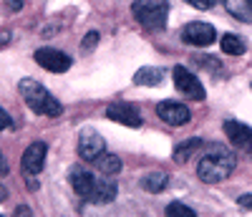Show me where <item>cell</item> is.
<instances>
[{
  "label": "cell",
  "mask_w": 252,
  "mask_h": 217,
  "mask_svg": "<svg viewBox=\"0 0 252 217\" xmlns=\"http://www.w3.org/2000/svg\"><path fill=\"white\" fill-rule=\"evenodd\" d=\"M235 169V157L232 151L224 149L222 144H209L204 146V154L197 162V177L207 184L224 182Z\"/></svg>",
  "instance_id": "1"
},
{
  "label": "cell",
  "mask_w": 252,
  "mask_h": 217,
  "mask_svg": "<svg viewBox=\"0 0 252 217\" xmlns=\"http://www.w3.org/2000/svg\"><path fill=\"white\" fill-rule=\"evenodd\" d=\"M18 91H20V96H23V101L28 104L31 111H35L40 116H51V119L61 116L63 106L56 101V96L46 89V86H40L38 81L23 78V81H20V86H18Z\"/></svg>",
  "instance_id": "2"
},
{
  "label": "cell",
  "mask_w": 252,
  "mask_h": 217,
  "mask_svg": "<svg viewBox=\"0 0 252 217\" xmlns=\"http://www.w3.org/2000/svg\"><path fill=\"white\" fill-rule=\"evenodd\" d=\"M131 13L146 31H161L166 26L169 3L166 0H134Z\"/></svg>",
  "instance_id": "3"
},
{
  "label": "cell",
  "mask_w": 252,
  "mask_h": 217,
  "mask_svg": "<svg viewBox=\"0 0 252 217\" xmlns=\"http://www.w3.org/2000/svg\"><path fill=\"white\" fill-rule=\"evenodd\" d=\"M35 61H38L40 69H46V71H51V73H63V71L71 69V56L63 53V51H56V48H51V46L38 48V51H35Z\"/></svg>",
  "instance_id": "4"
},
{
  "label": "cell",
  "mask_w": 252,
  "mask_h": 217,
  "mask_svg": "<svg viewBox=\"0 0 252 217\" xmlns=\"http://www.w3.org/2000/svg\"><path fill=\"white\" fill-rule=\"evenodd\" d=\"M172 76H174L177 91H182L184 96L194 99V101H202V99H204V86L199 83V78H197L192 71H187L184 66H177V69L172 71Z\"/></svg>",
  "instance_id": "5"
},
{
  "label": "cell",
  "mask_w": 252,
  "mask_h": 217,
  "mask_svg": "<svg viewBox=\"0 0 252 217\" xmlns=\"http://www.w3.org/2000/svg\"><path fill=\"white\" fill-rule=\"evenodd\" d=\"M224 134H227L229 142L242 151V154H247L252 159V129L247 124L229 119V121H224Z\"/></svg>",
  "instance_id": "6"
},
{
  "label": "cell",
  "mask_w": 252,
  "mask_h": 217,
  "mask_svg": "<svg viewBox=\"0 0 252 217\" xmlns=\"http://www.w3.org/2000/svg\"><path fill=\"white\" fill-rule=\"evenodd\" d=\"M103 139L101 134H96L94 129H83L81 137H78V157L83 162H96L101 154H103Z\"/></svg>",
  "instance_id": "7"
},
{
  "label": "cell",
  "mask_w": 252,
  "mask_h": 217,
  "mask_svg": "<svg viewBox=\"0 0 252 217\" xmlns=\"http://www.w3.org/2000/svg\"><path fill=\"white\" fill-rule=\"evenodd\" d=\"M215 38H217V33L209 23H187L182 28V40L189 43V46L204 48V46H209V43H215Z\"/></svg>",
  "instance_id": "8"
},
{
  "label": "cell",
  "mask_w": 252,
  "mask_h": 217,
  "mask_svg": "<svg viewBox=\"0 0 252 217\" xmlns=\"http://www.w3.org/2000/svg\"><path fill=\"white\" fill-rule=\"evenodd\" d=\"M106 116L111 121H119L124 126H131V129H139L141 126V114H139V108L129 101H116L106 108Z\"/></svg>",
  "instance_id": "9"
},
{
  "label": "cell",
  "mask_w": 252,
  "mask_h": 217,
  "mask_svg": "<svg viewBox=\"0 0 252 217\" xmlns=\"http://www.w3.org/2000/svg\"><path fill=\"white\" fill-rule=\"evenodd\" d=\"M46 164V144L43 142H33L26 151H23V159H20V167H23L26 175L35 177L40 175V169Z\"/></svg>",
  "instance_id": "10"
},
{
  "label": "cell",
  "mask_w": 252,
  "mask_h": 217,
  "mask_svg": "<svg viewBox=\"0 0 252 217\" xmlns=\"http://www.w3.org/2000/svg\"><path fill=\"white\" fill-rule=\"evenodd\" d=\"M157 114H159L161 121H166L169 126H184L189 119H192L189 108L184 104H177V101H161L157 106Z\"/></svg>",
  "instance_id": "11"
},
{
  "label": "cell",
  "mask_w": 252,
  "mask_h": 217,
  "mask_svg": "<svg viewBox=\"0 0 252 217\" xmlns=\"http://www.w3.org/2000/svg\"><path fill=\"white\" fill-rule=\"evenodd\" d=\"M68 180H71V187L76 189L78 197H83V200H89V197H91L94 184H96V177L91 175L89 169H83V167H71Z\"/></svg>",
  "instance_id": "12"
},
{
  "label": "cell",
  "mask_w": 252,
  "mask_h": 217,
  "mask_svg": "<svg viewBox=\"0 0 252 217\" xmlns=\"http://www.w3.org/2000/svg\"><path fill=\"white\" fill-rule=\"evenodd\" d=\"M116 184L114 182H106V180H96V184H94V192H91V197H89V202H94V205H109L114 197H116Z\"/></svg>",
  "instance_id": "13"
},
{
  "label": "cell",
  "mask_w": 252,
  "mask_h": 217,
  "mask_svg": "<svg viewBox=\"0 0 252 217\" xmlns=\"http://www.w3.org/2000/svg\"><path fill=\"white\" fill-rule=\"evenodd\" d=\"M227 13L242 20V23H252V0H222Z\"/></svg>",
  "instance_id": "14"
},
{
  "label": "cell",
  "mask_w": 252,
  "mask_h": 217,
  "mask_svg": "<svg viewBox=\"0 0 252 217\" xmlns=\"http://www.w3.org/2000/svg\"><path fill=\"white\" fill-rule=\"evenodd\" d=\"M202 146H204V142H202L199 137H194V139H184V142L174 149V159H177V162H189Z\"/></svg>",
  "instance_id": "15"
},
{
  "label": "cell",
  "mask_w": 252,
  "mask_h": 217,
  "mask_svg": "<svg viewBox=\"0 0 252 217\" xmlns=\"http://www.w3.org/2000/svg\"><path fill=\"white\" fill-rule=\"evenodd\" d=\"M161 78H164V71L161 69H152V66L139 69L134 73V83H139V86H159Z\"/></svg>",
  "instance_id": "16"
},
{
  "label": "cell",
  "mask_w": 252,
  "mask_h": 217,
  "mask_svg": "<svg viewBox=\"0 0 252 217\" xmlns=\"http://www.w3.org/2000/svg\"><path fill=\"white\" fill-rule=\"evenodd\" d=\"M94 164H96V169L101 172V175H106V177L119 175V172H121V159H119L116 154H106V151H103V154H101Z\"/></svg>",
  "instance_id": "17"
},
{
  "label": "cell",
  "mask_w": 252,
  "mask_h": 217,
  "mask_svg": "<svg viewBox=\"0 0 252 217\" xmlns=\"http://www.w3.org/2000/svg\"><path fill=\"white\" fill-rule=\"evenodd\" d=\"M166 182H169L166 172H149V175L141 180V187L146 192H164L166 189Z\"/></svg>",
  "instance_id": "18"
},
{
  "label": "cell",
  "mask_w": 252,
  "mask_h": 217,
  "mask_svg": "<svg viewBox=\"0 0 252 217\" xmlns=\"http://www.w3.org/2000/svg\"><path fill=\"white\" fill-rule=\"evenodd\" d=\"M220 46H222V51L227 56H242L245 53V40L240 36H235V33H224L222 40H220Z\"/></svg>",
  "instance_id": "19"
},
{
  "label": "cell",
  "mask_w": 252,
  "mask_h": 217,
  "mask_svg": "<svg viewBox=\"0 0 252 217\" xmlns=\"http://www.w3.org/2000/svg\"><path fill=\"white\" fill-rule=\"evenodd\" d=\"M166 217H197V212L184 202H172L166 205Z\"/></svg>",
  "instance_id": "20"
},
{
  "label": "cell",
  "mask_w": 252,
  "mask_h": 217,
  "mask_svg": "<svg viewBox=\"0 0 252 217\" xmlns=\"http://www.w3.org/2000/svg\"><path fill=\"white\" fill-rule=\"evenodd\" d=\"M187 3L192 5V8H197V10H209V8L217 3V0H187Z\"/></svg>",
  "instance_id": "21"
},
{
  "label": "cell",
  "mask_w": 252,
  "mask_h": 217,
  "mask_svg": "<svg viewBox=\"0 0 252 217\" xmlns=\"http://www.w3.org/2000/svg\"><path fill=\"white\" fill-rule=\"evenodd\" d=\"M8 126H10V116H8L5 108H0V132H3V129H8Z\"/></svg>",
  "instance_id": "22"
},
{
  "label": "cell",
  "mask_w": 252,
  "mask_h": 217,
  "mask_svg": "<svg viewBox=\"0 0 252 217\" xmlns=\"http://www.w3.org/2000/svg\"><path fill=\"white\" fill-rule=\"evenodd\" d=\"M237 202H240V207H245V210H252V194H242V197H240Z\"/></svg>",
  "instance_id": "23"
},
{
  "label": "cell",
  "mask_w": 252,
  "mask_h": 217,
  "mask_svg": "<svg viewBox=\"0 0 252 217\" xmlns=\"http://www.w3.org/2000/svg\"><path fill=\"white\" fill-rule=\"evenodd\" d=\"M13 217H33V215H31V210L26 205H20V207H15V215Z\"/></svg>",
  "instance_id": "24"
},
{
  "label": "cell",
  "mask_w": 252,
  "mask_h": 217,
  "mask_svg": "<svg viewBox=\"0 0 252 217\" xmlns=\"http://www.w3.org/2000/svg\"><path fill=\"white\" fill-rule=\"evenodd\" d=\"M96 40H98V33H89V36H86V43H83V48H86V51H89V48L94 46V43H96Z\"/></svg>",
  "instance_id": "25"
},
{
  "label": "cell",
  "mask_w": 252,
  "mask_h": 217,
  "mask_svg": "<svg viewBox=\"0 0 252 217\" xmlns=\"http://www.w3.org/2000/svg\"><path fill=\"white\" fill-rule=\"evenodd\" d=\"M3 175H8V164H5V157L0 154V177H3Z\"/></svg>",
  "instance_id": "26"
},
{
  "label": "cell",
  "mask_w": 252,
  "mask_h": 217,
  "mask_svg": "<svg viewBox=\"0 0 252 217\" xmlns=\"http://www.w3.org/2000/svg\"><path fill=\"white\" fill-rule=\"evenodd\" d=\"M5 197H8V189H5V187H3V184H0V202H3V200H5Z\"/></svg>",
  "instance_id": "27"
},
{
  "label": "cell",
  "mask_w": 252,
  "mask_h": 217,
  "mask_svg": "<svg viewBox=\"0 0 252 217\" xmlns=\"http://www.w3.org/2000/svg\"><path fill=\"white\" fill-rule=\"evenodd\" d=\"M0 217H3V215H0Z\"/></svg>",
  "instance_id": "28"
}]
</instances>
